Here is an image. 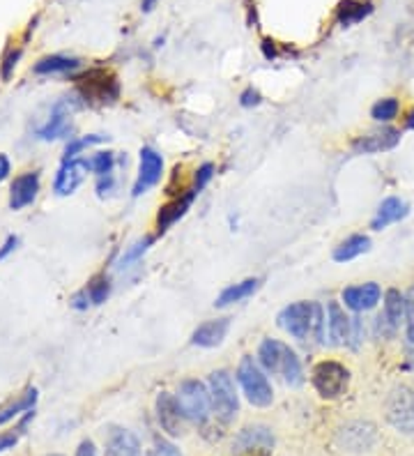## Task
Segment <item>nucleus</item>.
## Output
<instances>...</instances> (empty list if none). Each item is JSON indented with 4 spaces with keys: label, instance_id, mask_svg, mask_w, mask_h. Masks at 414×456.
<instances>
[{
    "label": "nucleus",
    "instance_id": "f257e3e1",
    "mask_svg": "<svg viewBox=\"0 0 414 456\" xmlns=\"http://www.w3.org/2000/svg\"><path fill=\"white\" fill-rule=\"evenodd\" d=\"M279 325L297 341H306L313 334L315 339H325V309L318 302H295L279 314Z\"/></svg>",
    "mask_w": 414,
    "mask_h": 456
},
{
    "label": "nucleus",
    "instance_id": "f03ea898",
    "mask_svg": "<svg viewBox=\"0 0 414 456\" xmlns=\"http://www.w3.org/2000/svg\"><path fill=\"white\" fill-rule=\"evenodd\" d=\"M258 360L260 364L267 369L274 376H281L288 385H297L304 383V371H302V362H299L297 353L286 346L279 339H265L258 348Z\"/></svg>",
    "mask_w": 414,
    "mask_h": 456
},
{
    "label": "nucleus",
    "instance_id": "7ed1b4c3",
    "mask_svg": "<svg viewBox=\"0 0 414 456\" xmlns=\"http://www.w3.org/2000/svg\"><path fill=\"white\" fill-rule=\"evenodd\" d=\"M238 380L242 385L248 403H254L258 408H267L274 401V392H272V385L267 380L265 371L258 367V362L251 355L242 357V362H239Z\"/></svg>",
    "mask_w": 414,
    "mask_h": 456
},
{
    "label": "nucleus",
    "instance_id": "20e7f679",
    "mask_svg": "<svg viewBox=\"0 0 414 456\" xmlns=\"http://www.w3.org/2000/svg\"><path fill=\"white\" fill-rule=\"evenodd\" d=\"M210 399L216 418H219L221 422L228 424L238 418L239 401L238 392H235V385H232L231 371L219 369V371L210 373Z\"/></svg>",
    "mask_w": 414,
    "mask_h": 456
},
{
    "label": "nucleus",
    "instance_id": "39448f33",
    "mask_svg": "<svg viewBox=\"0 0 414 456\" xmlns=\"http://www.w3.org/2000/svg\"><path fill=\"white\" fill-rule=\"evenodd\" d=\"M311 383L322 399H338L348 390L350 371L343 367L341 362H318L313 367V373H311Z\"/></svg>",
    "mask_w": 414,
    "mask_h": 456
},
{
    "label": "nucleus",
    "instance_id": "423d86ee",
    "mask_svg": "<svg viewBox=\"0 0 414 456\" xmlns=\"http://www.w3.org/2000/svg\"><path fill=\"white\" fill-rule=\"evenodd\" d=\"M77 88L85 102H97V104H110L120 97V84L113 72L106 69H90L83 77L77 78Z\"/></svg>",
    "mask_w": 414,
    "mask_h": 456
},
{
    "label": "nucleus",
    "instance_id": "0eeeda50",
    "mask_svg": "<svg viewBox=\"0 0 414 456\" xmlns=\"http://www.w3.org/2000/svg\"><path fill=\"white\" fill-rule=\"evenodd\" d=\"M177 403L183 408L184 418L196 424H205L210 418V392L205 390V385L199 380H184L177 390Z\"/></svg>",
    "mask_w": 414,
    "mask_h": 456
},
{
    "label": "nucleus",
    "instance_id": "6e6552de",
    "mask_svg": "<svg viewBox=\"0 0 414 456\" xmlns=\"http://www.w3.org/2000/svg\"><path fill=\"white\" fill-rule=\"evenodd\" d=\"M386 419L401 434H414V387L403 385L386 399Z\"/></svg>",
    "mask_w": 414,
    "mask_h": 456
},
{
    "label": "nucleus",
    "instance_id": "1a4fd4ad",
    "mask_svg": "<svg viewBox=\"0 0 414 456\" xmlns=\"http://www.w3.org/2000/svg\"><path fill=\"white\" fill-rule=\"evenodd\" d=\"M274 436L267 427H247L235 436L232 456H272Z\"/></svg>",
    "mask_w": 414,
    "mask_h": 456
},
{
    "label": "nucleus",
    "instance_id": "9d476101",
    "mask_svg": "<svg viewBox=\"0 0 414 456\" xmlns=\"http://www.w3.org/2000/svg\"><path fill=\"white\" fill-rule=\"evenodd\" d=\"M161 173H164V159L155 148H141V164H138V178L134 183V196L145 194L152 190L155 184H159Z\"/></svg>",
    "mask_w": 414,
    "mask_h": 456
},
{
    "label": "nucleus",
    "instance_id": "9b49d317",
    "mask_svg": "<svg viewBox=\"0 0 414 456\" xmlns=\"http://www.w3.org/2000/svg\"><path fill=\"white\" fill-rule=\"evenodd\" d=\"M90 171V159H81V157H74V159H65L62 167L58 168L53 180V191L58 196H69L78 190V184L85 180Z\"/></svg>",
    "mask_w": 414,
    "mask_h": 456
},
{
    "label": "nucleus",
    "instance_id": "f8f14e48",
    "mask_svg": "<svg viewBox=\"0 0 414 456\" xmlns=\"http://www.w3.org/2000/svg\"><path fill=\"white\" fill-rule=\"evenodd\" d=\"M157 419H159L161 428L166 434L180 436L184 431V412L177 403V396L168 395V392H161L157 396Z\"/></svg>",
    "mask_w": 414,
    "mask_h": 456
},
{
    "label": "nucleus",
    "instance_id": "ddd939ff",
    "mask_svg": "<svg viewBox=\"0 0 414 456\" xmlns=\"http://www.w3.org/2000/svg\"><path fill=\"white\" fill-rule=\"evenodd\" d=\"M398 143H401V132L386 127L380 129V132H370L366 136H359L353 143V151L357 155H377V152L394 151Z\"/></svg>",
    "mask_w": 414,
    "mask_h": 456
},
{
    "label": "nucleus",
    "instance_id": "4468645a",
    "mask_svg": "<svg viewBox=\"0 0 414 456\" xmlns=\"http://www.w3.org/2000/svg\"><path fill=\"white\" fill-rule=\"evenodd\" d=\"M67 134H72V111H69L67 102H58L49 120L37 129V136L42 141H58L65 139Z\"/></svg>",
    "mask_w": 414,
    "mask_h": 456
},
{
    "label": "nucleus",
    "instance_id": "2eb2a0df",
    "mask_svg": "<svg viewBox=\"0 0 414 456\" xmlns=\"http://www.w3.org/2000/svg\"><path fill=\"white\" fill-rule=\"evenodd\" d=\"M39 194V173L28 171L19 178H14L10 187V208L12 210H23L30 203H35Z\"/></svg>",
    "mask_w": 414,
    "mask_h": 456
},
{
    "label": "nucleus",
    "instance_id": "dca6fc26",
    "mask_svg": "<svg viewBox=\"0 0 414 456\" xmlns=\"http://www.w3.org/2000/svg\"><path fill=\"white\" fill-rule=\"evenodd\" d=\"M380 286L377 284H364V286H350V289L343 290V302L348 309L353 312L361 314V312H369L373 306L380 302Z\"/></svg>",
    "mask_w": 414,
    "mask_h": 456
},
{
    "label": "nucleus",
    "instance_id": "f3484780",
    "mask_svg": "<svg viewBox=\"0 0 414 456\" xmlns=\"http://www.w3.org/2000/svg\"><path fill=\"white\" fill-rule=\"evenodd\" d=\"M196 196H199L196 191L187 190L184 194L177 196L175 200H171V203L161 206L159 215H157V231H159V233H166V231H168V228L177 222V219H183L184 215H187L189 208H191V203Z\"/></svg>",
    "mask_w": 414,
    "mask_h": 456
},
{
    "label": "nucleus",
    "instance_id": "a211bd4d",
    "mask_svg": "<svg viewBox=\"0 0 414 456\" xmlns=\"http://www.w3.org/2000/svg\"><path fill=\"white\" fill-rule=\"evenodd\" d=\"M338 443L350 452H366L373 447V443H376V431H373L370 424H348V427L341 431V436H338Z\"/></svg>",
    "mask_w": 414,
    "mask_h": 456
},
{
    "label": "nucleus",
    "instance_id": "6ab92c4d",
    "mask_svg": "<svg viewBox=\"0 0 414 456\" xmlns=\"http://www.w3.org/2000/svg\"><path fill=\"white\" fill-rule=\"evenodd\" d=\"M228 330H231V318H216V321H207V323L199 325L191 334V344L200 346V348H215L221 341L226 339Z\"/></svg>",
    "mask_w": 414,
    "mask_h": 456
},
{
    "label": "nucleus",
    "instance_id": "aec40b11",
    "mask_svg": "<svg viewBox=\"0 0 414 456\" xmlns=\"http://www.w3.org/2000/svg\"><path fill=\"white\" fill-rule=\"evenodd\" d=\"M327 330H329V344L341 346L350 341V332H353V321L345 316L338 302H329L327 305Z\"/></svg>",
    "mask_w": 414,
    "mask_h": 456
},
{
    "label": "nucleus",
    "instance_id": "412c9836",
    "mask_svg": "<svg viewBox=\"0 0 414 456\" xmlns=\"http://www.w3.org/2000/svg\"><path fill=\"white\" fill-rule=\"evenodd\" d=\"M106 456H141V443L127 428L113 427L106 438Z\"/></svg>",
    "mask_w": 414,
    "mask_h": 456
},
{
    "label": "nucleus",
    "instance_id": "4be33fe9",
    "mask_svg": "<svg viewBox=\"0 0 414 456\" xmlns=\"http://www.w3.org/2000/svg\"><path fill=\"white\" fill-rule=\"evenodd\" d=\"M408 212H410V206L405 203V200L396 199V196H389V199L382 200L380 208H377L376 217H373V222H370V228H373V231H382V228L392 226V224L408 217Z\"/></svg>",
    "mask_w": 414,
    "mask_h": 456
},
{
    "label": "nucleus",
    "instance_id": "5701e85b",
    "mask_svg": "<svg viewBox=\"0 0 414 456\" xmlns=\"http://www.w3.org/2000/svg\"><path fill=\"white\" fill-rule=\"evenodd\" d=\"M37 399H39L37 387H28L23 395H19L17 399H12L10 403H5V406L0 408V424L12 422V419L19 418L21 412L35 411V403H37Z\"/></svg>",
    "mask_w": 414,
    "mask_h": 456
},
{
    "label": "nucleus",
    "instance_id": "b1692460",
    "mask_svg": "<svg viewBox=\"0 0 414 456\" xmlns=\"http://www.w3.org/2000/svg\"><path fill=\"white\" fill-rule=\"evenodd\" d=\"M260 284H263L260 279H244V281H239V284L228 286V289L221 290V295L216 297L215 305L216 306H231V305H235V302L247 300V297H251V295L260 289Z\"/></svg>",
    "mask_w": 414,
    "mask_h": 456
},
{
    "label": "nucleus",
    "instance_id": "393cba45",
    "mask_svg": "<svg viewBox=\"0 0 414 456\" xmlns=\"http://www.w3.org/2000/svg\"><path fill=\"white\" fill-rule=\"evenodd\" d=\"M370 249V238L369 235H350L348 240H343L341 245L334 249V261L337 263H348L359 258L361 254Z\"/></svg>",
    "mask_w": 414,
    "mask_h": 456
},
{
    "label": "nucleus",
    "instance_id": "a878e982",
    "mask_svg": "<svg viewBox=\"0 0 414 456\" xmlns=\"http://www.w3.org/2000/svg\"><path fill=\"white\" fill-rule=\"evenodd\" d=\"M81 62L77 58H67V56H46L42 61L35 62L33 72L39 74V77H49V74H67L78 69Z\"/></svg>",
    "mask_w": 414,
    "mask_h": 456
},
{
    "label": "nucleus",
    "instance_id": "bb28decb",
    "mask_svg": "<svg viewBox=\"0 0 414 456\" xmlns=\"http://www.w3.org/2000/svg\"><path fill=\"white\" fill-rule=\"evenodd\" d=\"M370 3H359V0H343L341 5H338L337 10V21L341 23V26H354V23H359L361 19H366L370 14Z\"/></svg>",
    "mask_w": 414,
    "mask_h": 456
},
{
    "label": "nucleus",
    "instance_id": "cd10ccee",
    "mask_svg": "<svg viewBox=\"0 0 414 456\" xmlns=\"http://www.w3.org/2000/svg\"><path fill=\"white\" fill-rule=\"evenodd\" d=\"M385 316H386V321L394 325V328H398V325H401V318L405 316V295H401V290H396V289L386 290Z\"/></svg>",
    "mask_w": 414,
    "mask_h": 456
},
{
    "label": "nucleus",
    "instance_id": "c85d7f7f",
    "mask_svg": "<svg viewBox=\"0 0 414 456\" xmlns=\"http://www.w3.org/2000/svg\"><path fill=\"white\" fill-rule=\"evenodd\" d=\"M83 293L88 295V302L90 306H97V305H104L109 300L110 295V279L106 274H97L88 281V286L83 289Z\"/></svg>",
    "mask_w": 414,
    "mask_h": 456
},
{
    "label": "nucleus",
    "instance_id": "c756f323",
    "mask_svg": "<svg viewBox=\"0 0 414 456\" xmlns=\"http://www.w3.org/2000/svg\"><path fill=\"white\" fill-rule=\"evenodd\" d=\"M33 418H35V411H28L26 418L19 422L17 428H10V431H3V434H0V452H7V450H12V447L17 445L19 438L26 434L28 424H30V419H33Z\"/></svg>",
    "mask_w": 414,
    "mask_h": 456
},
{
    "label": "nucleus",
    "instance_id": "7c9ffc66",
    "mask_svg": "<svg viewBox=\"0 0 414 456\" xmlns=\"http://www.w3.org/2000/svg\"><path fill=\"white\" fill-rule=\"evenodd\" d=\"M155 242V238H143V240H138L136 245L129 247L125 254H122V258L118 261V270H127V267H132L134 263L141 261V256H143L145 251L150 249V245Z\"/></svg>",
    "mask_w": 414,
    "mask_h": 456
},
{
    "label": "nucleus",
    "instance_id": "2f4dec72",
    "mask_svg": "<svg viewBox=\"0 0 414 456\" xmlns=\"http://www.w3.org/2000/svg\"><path fill=\"white\" fill-rule=\"evenodd\" d=\"M106 141H109V136H101V134H90V136H83V139L69 141L65 148V159H74V157H78V152L90 148V145H100L106 143Z\"/></svg>",
    "mask_w": 414,
    "mask_h": 456
},
{
    "label": "nucleus",
    "instance_id": "473e14b6",
    "mask_svg": "<svg viewBox=\"0 0 414 456\" xmlns=\"http://www.w3.org/2000/svg\"><path fill=\"white\" fill-rule=\"evenodd\" d=\"M398 100H394V97H386V100H380L377 102L373 109H370V116H373V120H377V123H389V120H394V118L398 116Z\"/></svg>",
    "mask_w": 414,
    "mask_h": 456
},
{
    "label": "nucleus",
    "instance_id": "72a5a7b5",
    "mask_svg": "<svg viewBox=\"0 0 414 456\" xmlns=\"http://www.w3.org/2000/svg\"><path fill=\"white\" fill-rule=\"evenodd\" d=\"M113 167H116V155H113V152H97V155L90 159V171H93L97 178L113 173Z\"/></svg>",
    "mask_w": 414,
    "mask_h": 456
},
{
    "label": "nucleus",
    "instance_id": "f704fd0d",
    "mask_svg": "<svg viewBox=\"0 0 414 456\" xmlns=\"http://www.w3.org/2000/svg\"><path fill=\"white\" fill-rule=\"evenodd\" d=\"M212 178H215V167H212V164H203V167L196 171V178H193L191 190L196 191V194H200V191L207 187V183H210Z\"/></svg>",
    "mask_w": 414,
    "mask_h": 456
},
{
    "label": "nucleus",
    "instance_id": "c9c22d12",
    "mask_svg": "<svg viewBox=\"0 0 414 456\" xmlns=\"http://www.w3.org/2000/svg\"><path fill=\"white\" fill-rule=\"evenodd\" d=\"M405 318H408V341L414 346V286L405 293Z\"/></svg>",
    "mask_w": 414,
    "mask_h": 456
},
{
    "label": "nucleus",
    "instance_id": "e433bc0d",
    "mask_svg": "<svg viewBox=\"0 0 414 456\" xmlns=\"http://www.w3.org/2000/svg\"><path fill=\"white\" fill-rule=\"evenodd\" d=\"M19 58H21V49L17 51H10L5 56V61H3V67H0V78L3 81H7V78L12 77V72H14V67H17Z\"/></svg>",
    "mask_w": 414,
    "mask_h": 456
},
{
    "label": "nucleus",
    "instance_id": "4c0bfd02",
    "mask_svg": "<svg viewBox=\"0 0 414 456\" xmlns=\"http://www.w3.org/2000/svg\"><path fill=\"white\" fill-rule=\"evenodd\" d=\"M148 456H183L173 443H166V440H157L155 447L150 450Z\"/></svg>",
    "mask_w": 414,
    "mask_h": 456
},
{
    "label": "nucleus",
    "instance_id": "58836bf2",
    "mask_svg": "<svg viewBox=\"0 0 414 456\" xmlns=\"http://www.w3.org/2000/svg\"><path fill=\"white\" fill-rule=\"evenodd\" d=\"M17 247H19V238L17 235H10V238L3 242V247H0V261H5V258L10 256L12 251L17 249Z\"/></svg>",
    "mask_w": 414,
    "mask_h": 456
},
{
    "label": "nucleus",
    "instance_id": "ea45409f",
    "mask_svg": "<svg viewBox=\"0 0 414 456\" xmlns=\"http://www.w3.org/2000/svg\"><path fill=\"white\" fill-rule=\"evenodd\" d=\"M239 102H242V106H256V104H260V93H258V90H254V88L244 90L242 97H239Z\"/></svg>",
    "mask_w": 414,
    "mask_h": 456
},
{
    "label": "nucleus",
    "instance_id": "a19ab883",
    "mask_svg": "<svg viewBox=\"0 0 414 456\" xmlns=\"http://www.w3.org/2000/svg\"><path fill=\"white\" fill-rule=\"evenodd\" d=\"M361 328H364L361 318H354L353 332H350V339H353V348H359V344H361Z\"/></svg>",
    "mask_w": 414,
    "mask_h": 456
},
{
    "label": "nucleus",
    "instance_id": "79ce46f5",
    "mask_svg": "<svg viewBox=\"0 0 414 456\" xmlns=\"http://www.w3.org/2000/svg\"><path fill=\"white\" fill-rule=\"evenodd\" d=\"M77 456H97V450H94L93 440H83L77 450Z\"/></svg>",
    "mask_w": 414,
    "mask_h": 456
},
{
    "label": "nucleus",
    "instance_id": "37998d69",
    "mask_svg": "<svg viewBox=\"0 0 414 456\" xmlns=\"http://www.w3.org/2000/svg\"><path fill=\"white\" fill-rule=\"evenodd\" d=\"M10 173H12L10 159H7V155H0V183H5V180L10 178Z\"/></svg>",
    "mask_w": 414,
    "mask_h": 456
},
{
    "label": "nucleus",
    "instance_id": "c03bdc74",
    "mask_svg": "<svg viewBox=\"0 0 414 456\" xmlns=\"http://www.w3.org/2000/svg\"><path fill=\"white\" fill-rule=\"evenodd\" d=\"M157 3H159V0H143V3H141V10H143V12H152V10H155Z\"/></svg>",
    "mask_w": 414,
    "mask_h": 456
},
{
    "label": "nucleus",
    "instance_id": "a18cd8bd",
    "mask_svg": "<svg viewBox=\"0 0 414 456\" xmlns=\"http://www.w3.org/2000/svg\"><path fill=\"white\" fill-rule=\"evenodd\" d=\"M405 367H408L410 371H414V348H410L408 351V357H405Z\"/></svg>",
    "mask_w": 414,
    "mask_h": 456
},
{
    "label": "nucleus",
    "instance_id": "49530a36",
    "mask_svg": "<svg viewBox=\"0 0 414 456\" xmlns=\"http://www.w3.org/2000/svg\"><path fill=\"white\" fill-rule=\"evenodd\" d=\"M405 125H408L410 129H414V111L410 113V116H408V123H405Z\"/></svg>",
    "mask_w": 414,
    "mask_h": 456
},
{
    "label": "nucleus",
    "instance_id": "de8ad7c7",
    "mask_svg": "<svg viewBox=\"0 0 414 456\" xmlns=\"http://www.w3.org/2000/svg\"><path fill=\"white\" fill-rule=\"evenodd\" d=\"M51 456H61V454H51Z\"/></svg>",
    "mask_w": 414,
    "mask_h": 456
}]
</instances>
